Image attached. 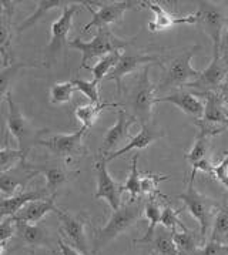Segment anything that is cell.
Returning <instances> with one entry per match:
<instances>
[{"label":"cell","instance_id":"cell-2","mask_svg":"<svg viewBox=\"0 0 228 255\" xmlns=\"http://www.w3.org/2000/svg\"><path fill=\"white\" fill-rule=\"evenodd\" d=\"M133 39L125 40L120 39L114 34L109 27L97 29V33L90 41H84L82 39H73L69 41V47L76 49L82 53V64L80 69H89V63L96 59H102L104 56L113 53V51H121L128 44H131Z\"/></svg>","mask_w":228,"mask_h":255},{"label":"cell","instance_id":"cell-37","mask_svg":"<svg viewBox=\"0 0 228 255\" xmlns=\"http://www.w3.org/2000/svg\"><path fill=\"white\" fill-rule=\"evenodd\" d=\"M21 160H27V153H23L20 150H11L9 147H4L0 150V173H4L13 168L14 165L20 163Z\"/></svg>","mask_w":228,"mask_h":255},{"label":"cell","instance_id":"cell-13","mask_svg":"<svg viewBox=\"0 0 228 255\" xmlns=\"http://www.w3.org/2000/svg\"><path fill=\"white\" fill-rule=\"evenodd\" d=\"M56 215L60 220V233L66 237V244L73 247L74 250H77L79 253L83 255L90 254L89 244H87V238H86V220L82 215H70L69 213L63 211L59 208V211Z\"/></svg>","mask_w":228,"mask_h":255},{"label":"cell","instance_id":"cell-11","mask_svg":"<svg viewBox=\"0 0 228 255\" xmlns=\"http://www.w3.org/2000/svg\"><path fill=\"white\" fill-rule=\"evenodd\" d=\"M194 14L197 17V24L211 39L213 46H220L223 30L228 24V14L213 1H198V10Z\"/></svg>","mask_w":228,"mask_h":255},{"label":"cell","instance_id":"cell-49","mask_svg":"<svg viewBox=\"0 0 228 255\" xmlns=\"http://www.w3.org/2000/svg\"><path fill=\"white\" fill-rule=\"evenodd\" d=\"M52 255H57V253H56V251H53V253H52Z\"/></svg>","mask_w":228,"mask_h":255},{"label":"cell","instance_id":"cell-25","mask_svg":"<svg viewBox=\"0 0 228 255\" xmlns=\"http://www.w3.org/2000/svg\"><path fill=\"white\" fill-rule=\"evenodd\" d=\"M72 3L74 1H69V0H40V1H37L36 4V10L31 13L29 17H26L24 20L21 21L20 24H19V27H17V33L20 34L23 31H26L27 29H30L33 27L36 23H39V21L42 20L43 17L49 13L53 9H64V7H67V6H70Z\"/></svg>","mask_w":228,"mask_h":255},{"label":"cell","instance_id":"cell-20","mask_svg":"<svg viewBox=\"0 0 228 255\" xmlns=\"http://www.w3.org/2000/svg\"><path fill=\"white\" fill-rule=\"evenodd\" d=\"M156 103H171L183 113L194 117L196 120L201 119L204 114V104L198 99V96L184 90H177L164 97H157Z\"/></svg>","mask_w":228,"mask_h":255},{"label":"cell","instance_id":"cell-39","mask_svg":"<svg viewBox=\"0 0 228 255\" xmlns=\"http://www.w3.org/2000/svg\"><path fill=\"white\" fill-rule=\"evenodd\" d=\"M184 210V207L178 208V210H173L171 207H164L163 208V213H161V224L166 227L167 230H177V228H181V231H187L186 225L183 224L178 218V215L181 214V211Z\"/></svg>","mask_w":228,"mask_h":255},{"label":"cell","instance_id":"cell-38","mask_svg":"<svg viewBox=\"0 0 228 255\" xmlns=\"http://www.w3.org/2000/svg\"><path fill=\"white\" fill-rule=\"evenodd\" d=\"M76 90L82 92L90 100V103H102L100 102V93H99V84L100 83L92 80V82H87V80H82V79H73L72 80Z\"/></svg>","mask_w":228,"mask_h":255},{"label":"cell","instance_id":"cell-6","mask_svg":"<svg viewBox=\"0 0 228 255\" xmlns=\"http://www.w3.org/2000/svg\"><path fill=\"white\" fill-rule=\"evenodd\" d=\"M7 106H9V113H7V119H6V124H7V134L13 135L17 141V145L23 153L30 151L33 145H37L39 141L42 140V135L44 134V130H37L30 120H27L24 117V114L21 113L20 106L11 100V96L7 99Z\"/></svg>","mask_w":228,"mask_h":255},{"label":"cell","instance_id":"cell-22","mask_svg":"<svg viewBox=\"0 0 228 255\" xmlns=\"http://www.w3.org/2000/svg\"><path fill=\"white\" fill-rule=\"evenodd\" d=\"M163 135H164V134L161 133L160 130L153 128L150 124H143L140 133L137 134V135H134V137H131L130 141L125 144L124 147L115 150V151L110 153L109 155H104V158H106V161L109 163V161H112V160L117 158V157L124 155V154H127L128 151H131V150H143L145 147H148L150 144L154 143L156 140L161 138Z\"/></svg>","mask_w":228,"mask_h":255},{"label":"cell","instance_id":"cell-23","mask_svg":"<svg viewBox=\"0 0 228 255\" xmlns=\"http://www.w3.org/2000/svg\"><path fill=\"white\" fill-rule=\"evenodd\" d=\"M16 223V237L27 247H47L52 248L50 233L46 227L40 224H29V223Z\"/></svg>","mask_w":228,"mask_h":255},{"label":"cell","instance_id":"cell-50","mask_svg":"<svg viewBox=\"0 0 228 255\" xmlns=\"http://www.w3.org/2000/svg\"><path fill=\"white\" fill-rule=\"evenodd\" d=\"M150 255H160V254H157V253H153V254H150Z\"/></svg>","mask_w":228,"mask_h":255},{"label":"cell","instance_id":"cell-40","mask_svg":"<svg viewBox=\"0 0 228 255\" xmlns=\"http://www.w3.org/2000/svg\"><path fill=\"white\" fill-rule=\"evenodd\" d=\"M168 177L161 175H153V174H144L141 175V194H147L150 197L160 195L158 193V183L167 180Z\"/></svg>","mask_w":228,"mask_h":255},{"label":"cell","instance_id":"cell-10","mask_svg":"<svg viewBox=\"0 0 228 255\" xmlns=\"http://www.w3.org/2000/svg\"><path fill=\"white\" fill-rule=\"evenodd\" d=\"M228 77V67L223 63L220 57V46H213V60L206 70H203L200 77L194 82L188 83L184 87L196 90V94L204 93H218L220 87L224 86V82Z\"/></svg>","mask_w":228,"mask_h":255},{"label":"cell","instance_id":"cell-42","mask_svg":"<svg viewBox=\"0 0 228 255\" xmlns=\"http://www.w3.org/2000/svg\"><path fill=\"white\" fill-rule=\"evenodd\" d=\"M16 235V223L13 217L0 221V243H7L11 237Z\"/></svg>","mask_w":228,"mask_h":255},{"label":"cell","instance_id":"cell-33","mask_svg":"<svg viewBox=\"0 0 228 255\" xmlns=\"http://www.w3.org/2000/svg\"><path fill=\"white\" fill-rule=\"evenodd\" d=\"M121 54H123V51H113V53L102 57L100 60L94 64L93 67H90L89 70H92V73H93V80L99 83L104 80L112 73L114 67L117 66Z\"/></svg>","mask_w":228,"mask_h":255},{"label":"cell","instance_id":"cell-16","mask_svg":"<svg viewBox=\"0 0 228 255\" xmlns=\"http://www.w3.org/2000/svg\"><path fill=\"white\" fill-rule=\"evenodd\" d=\"M135 123V119L125 112L124 109H120L117 112V122L113 127L107 130L103 138V155H109L112 150L123 145L130 141V127Z\"/></svg>","mask_w":228,"mask_h":255},{"label":"cell","instance_id":"cell-27","mask_svg":"<svg viewBox=\"0 0 228 255\" xmlns=\"http://www.w3.org/2000/svg\"><path fill=\"white\" fill-rule=\"evenodd\" d=\"M109 107H120V104H117V103H97V104L87 103V104L76 107L74 116L79 120V123L82 124V127L90 128L96 123V120L99 119L100 113L103 112L104 109H109Z\"/></svg>","mask_w":228,"mask_h":255},{"label":"cell","instance_id":"cell-28","mask_svg":"<svg viewBox=\"0 0 228 255\" xmlns=\"http://www.w3.org/2000/svg\"><path fill=\"white\" fill-rule=\"evenodd\" d=\"M210 241L228 244V203H224L221 207H218L211 225Z\"/></svg>","mask_w":228,"mask_h":255},{"label":"cell","instance_id":"cell-8","mask_svg":"<svg viewBox=\"0 0 228 255\" xmlns=\"http://www.w3.org/2000/svg\"><path fill=\"white\" fill-rule=\"evenodd\" d=\"M84 1H74L70 6L64 7L62 11V16L57 20L53 21L52 29H50V41L44 49L46 60L49 64H52L56 60L57 53H60L69 46V33L72 30L73 17L80 7L83 6Z\"/></svg>","mask_w":228,"mask_h":255},{"label":"cell","instance_id":"cell-15","mask_svg":"<svg viewBox=\"0 0 228 255\" xmlns=\"http://www.w3.org/2000/svg\"><path fill=\"white\" fill-rule=\"evenodd\" d=\"M96 177H97V190L94 198H104L109 205L113 208V211L121 207V185L114 181L107 170V161L102 155V158L96 163Z\"/></svg>","mask_w":228,"mask_h":255},{"label":"cell","instance_id":"cell-1","mask_svg":"<svg viewBox=\"0 0 228 255\" xmlns=\"http://www.w3.org/2000/svg\"><path fill=\"white\" fill-rule=\"evenodd\" d=\"M144 205L145 201L140 197L137 200H130L127 204H121L118 210L113 211L107 224L94 235L93 253L100 251L110 241H113L114 238L131 228L141 217V213L144 211Z\"/></svg>","mask_w":228,"mask_h":255},{"label":"cell","instance_id":"cell-31","mask_svg":"<svg viewBox=\"0 0 228 255\" xmlns=\"http://www.w3.org/2000/svg\"><path fill=\"white\" fill-rule=\"evenodd\" d=\"M121 193H128L130 200H137L141 197V174L138 173V154L131 158V170L124 184H121Z\"/></svg>","mask_w":228,"mask_h":255},{"label":"cell","instance_id":"cell-26","mask_svg":"<svg viewBox=\"0 0 228 255\" xmlns=\"http://www.w3.org/2000/svg\"><path fill=\"white\" fill-rule=\"evenodd\" d=\"M161 213H163V208H161L160 203L157 201L156 197H148L144 205V214L148 220V225H147L144 237H141L135 243H140V244H145V243L150 244L151 243V240L156 235L154 233H156L157 225L161 221Z\"/></svg>","mask_w":228,"mask_h":255},{"label":"cell","instance_id":"cell-35","mask_svg":"<svg viewBox=\"0 0 228 255\" xmlns=\"http://www.w3.org/2000/svg\"><path fill=\"white\" fill-rule=\"evenodd\" d=\"M208 154H210L208 137H206L204 134L198 133L196 135V141L193 144L191 150L186 154V160L191 165H194L196 163H200V161L208 158Z\"/></svg>","mask_w":228,"mask_h":255},{"label":"cell","instance_id":"cell-9","mask_svg":"<svg viewBox=\"0 0 228 255\" xmlns=\"http://www.w3.org/2000/svg\"><path fill=\"white\" fill-rule=\"evenodd\" d=\"M87 130L89 128H86V127H80V130L72 134H56L49 138H42L37 145L46 147L56 157L69 163L73 158L80 157L84 153L83 138Z\"/></svg>","mask_w":228,"mask_h":255},{"label":"cell","instance_id":"cell-47","mask_svg":"<svg viewBox=\"0 0 228 255\" xmlns=\"http://www.w3.org/2000/svg\"><path fill=\"white\" fill-rule=\"evenodd\" d=\"M221 96H223V100H224V102H226V104L228 106V92H224L223 94H221Z\"/></svg>","mask_w":228,"mask_h":255},{"label":"cell","instance_id":"cell-48","mask_svg":"<svg viewBox=\"0 0 228 255\" xmlns=\"http://www.w3.org/2000/svg\"><path fill=\"white\" fill-rule=\"evenodd\" d=\"M224 155H226V157H227V158H228V151H226V153H224Z\"/></svg>","mask_w":228,"mask_h":255},{"label":"cell","instance_id":"cell-7","mask_svg":"<svg viewBox=\"0 0 228 255\" xmlns=\"http://www.w3.org/2000/svg\"><path fill=\"white\" fill-rule=\"evenodd\" d=\"M196 96L206 97L204 114L194 123L197 126L198 133L204 134L208 138L223 133L228 127V106L223 100V96L213 92Z\"/></svg>","mask_w":228,"mask_h":255},{"label":"cell","instance_id":"cell-32","mask_svg":"<svg viewBox=\"0 0 228 255\" xmlns=\"http://www.w3.org/2000/svg\"><path fill=\"white\" fill-rule=\"evenodd\" d=\"M11 17L0 11V54L3 59V64H10L11 50V34H10Z\"/></svg>","mask_w":228,"mask_h":255},{"label":"cell","instance_id":"cell-17","mask_svg":"<svg viewBox=\"0 0 228 255\" xmlns=\"http://www.w3.org/2000/svg\"><path fill=\"white\" fill-rule=\"evenodd\" d=\"M153 63H158V57L157 56L123 53L121 57H120V60L117 63V66L114 67L112 73L104 80H113V82H115V84H117V92L121 93L123 79H124L127 74L134 73L141 66L145 67L147 64H153Z\"/></svg>","mask_w":228,"mask_h":255},{"label":"cell","instance_id":"cell-46","mask_svg":"<svg viewBox=\"0 0 228 255\" xmlns=\"http://www.w3.org/2000/svg\"><path fill=\"white\" fill-rule=\"evenodd\" d=\"M9 251L7 243H0V255H6Z\"/></svg>","mask_w":228,"mask_h":255},{"label":"cell","instance_id":"cell-34","mask_svg":"<svg viewBox=\"0 0 228 255\" xmlns=\"http://www.w3.org/2000/svg\"><path fill=\"white\" fill-rule=\"evenodd\" d=\"M150 244L154 247L157 254L160 255H178L176 243L173 238L171 230H163L158 234L154 235Z\"/></svg>","mask_w":228,"mask_h":255},{"label":"cell","instance_id":"cell-21","mask_svg":"<svg viewBox=\"0 0 228 255\" xmlns=\"http://www.w3.org/2000/svg\"><path fill=\"white\" fill-rule=\"evenodd\" d=\"M50 197L47 190H36V191H21L13 197H4L0 198V221L4 218H9L16 215L24 205L34 200H43Z\"/></svg>","mask_w":228,"mask_h":255},{"label":"cell","instance_id":"cell-12","mask_svg":"<svg viewBox=\"0 0 228 255\" xmlns=\"http://www.w3.org/2000/svg\"><path fill=\"white\" fill-rule=\"evenodd\" d=\"M90 1H84V6L92 13V20L84 26L82 31L86 33L90 29H102V27H109L112 23H118L123 20V16L127 10L135 9V6H141V1H131V0H124V1H114V3H104L99 7V10H93L90 6Z\"/></svg>","mask_w":228,"mask_h":255},{"label":"cell","instance_id":"cell-41","mask_svg":"<svg viewBox=\"0 0 228 255\" xmlns=\"http://www.w3.org/2000/svg\"><path fill=\"white\" fill-rule=\"evenodd\" d=\"M228 244H220V243H213L207 241L204 245L200 247L197 255H227Z\"/></svg>","mask_w":228,"mask_h":255},{"label":"cell","instance_id":"cell-43","mask_svg":"<svg viewBox=\"0 0 228 255\" xmlns=\"http://www.w3.org/2000/svg\"><path fill=\"white\" fill-rule=\"evenodd\" d=\"M213 175L217 178L220 183L226 187V190L228 191V158L224 155V160L217 165H214L213 168Z\"/></svg>","mask_w":228,"mask_h":255},{"label":"cell","instance_id":"cell-3","mask_svg":"<svg viewBox=\"0 0 228 255\" xmlns=\"http://www.w3.org/2000/svg\"><path fill=\"white\" fill-rule=\"evenodd\" d=\"M150 67L147 64L140 73L135 86L131 89L127 100V107L130 110V116L143 124H150L153 119V106L156 104L157 86L150 80Z\"/></svg>","mask_w":228,"mask_h":255},{"label":"cell","instance_id":"cell-5","mask_svg":"<svg viewBox=\"0 0 228 255\" xmlns=\"http://www.w3.org/2000/svg\"><path fill=\"white\" fill-rule=\"evenodd\" d=\"M198 50H200V46L188 47L181 54H178L176 59L170 61L164 76L161 77L160 83L157 84V89L161 92H167L171 89L184 87L188 83L197 80L201 72L196 70L191 66V59L196 54V51Z\"/></svg>","mask_w":228,"mask_h":255},{"label":"cell","instance_id":"cell-36","mask_svg":"<svg viewBox=\"0 0 228 255\" xmlns=\"http://www.w3.org/2000/svg\"><path fill=\"white\" fill-rule=\"evenodd\" d=\"M74 90H76V87L72 80L54 83L50 89V102L53 104H66L72 100Z\"/></svg>","mask_w":228,"mask_h":255},{"label":"cell","instance_id":"cell-29","mask_svg":"<svg viewBox=\"0 0 228 255\" xmlns=\"http://www.w3.org/2000/svg\"><path fill=\"white\" fill-rule=\"evenodd\" d=\"M173 231V238L177 247L178 255H197L198 250L201 247V241H198L197 234L194 231H181L178 233L177 230Z\"/></svg>","mask_w":228,"mask_h":255},{"label":"cell","instance_id":"cell-44","mask_svg":"<svg viewBox=\"0 0 228 255\" xmlns=\"http://www.w3.org/2000/svg\"><path fill=\"white\" fill-rule=\"evenodd\" d=\"M220 57L223 63L228 67V24L226 27V31L223 33L221 43H220Z\"/></svg>","mask_w":228,"mask_h":255},{"label":"cell","instance_id":"cell-4","mask_svg":"<svg viewBox=\"0 0 228 255\" xmlns=\"http://www.w3.org/2000/svg\"><path fill=\"white\" fill-rule=\"evenodd\" d=\"M178 200L184 203V208L193 215L200 224V241L204 245L207 243V234L213 225L217 213V203L207 195L201 194L194 187V181H188L186 191L177 195Z\"/></svg>","mask_w":228,"mask_h":255},{"label":"cell","instance_id":"cell-14","mask_svg":"<svg viewBox=\"0 0 228 255\" xmlns=\"http://www.w3.org/2000/svg\"><path fill=\"white\" fill-rule=\"evenodd\" d=\"M37 175L39 171L34 170L33 164L27 160H21L13 168L0 173V193L4 197H13L17 194L19 188H24Z\"/></svg>","mask_w":228,"mask_h":255},{"label":"cell","instance_id":"cell-19","mask_svg":"<svg viewBox=\"0 0 228 255\" xmlns=\"http://www.w3.org/2000/svg\"><path fill=\"white\" fill-rule=\"evenodd\" d=\"M56 195H50L43 200H34L30 201L21 208L16 215H13L14 221L29 223V224H37L43 217L49 213H57L59 208L56 205Z\"/></svg>","mask_w":228,"mask_h":255},{"label":"cell","instance_id":"cell-30","mask_svg":"<svg viewBox=\"0 0 228 255\" xmlns=\"http://www.w3.org/2000/svg\"><path fill=\"white\" fill-rule=\"evenodd\" d=\"M30 64L27 63H10L9 66H4L0 69V103L3 99H7L10 96V87L14 79L21 69L29 67Z\"/></svg>","mask_w":228,"mask_h":255},{"label":"cell","instance_id":"cell-45","mask_svg":"<svg viewBox=\"0 0 228 255\" xmlns=\"http://www.w3.org/2000/svg\"><path fill=\"white\" fill-rule=\"evenodd\" d=\"M57 244H59V247H60L62 255H83L82 253H79L77 250H74L73 247H70L69 244H66L62 237H59V238H57Z\"/></svg>","mask_w":228,"mask_h":255},{"label":"cell","instance_id":"cell-18","mask_svg":"<svg viewBox=\"0 0 228 255\" xmlns=\"http://www.w3.org/2000/svg\"><path fill=\"white\" fill-rule=\"evenodd\" d=\"M141 6L147 7L154 13V20L148 23L150 31H160L171 29L178 24H197L196 14H187V16H174L171 13L160 6L156 1H141Z\"/></svg>","mask_w":228,"mask_h":255},{"label":"cell","instance_id":"cell-24","mask_svg":"<svg viewBox=\"0 0 228 255\" xmlns=\"http://www.w3.org/2000/svg\"><path fill=\"white\" fill-rule=\"evenodd\" d=\"M34 170H37L39 174H43L46 178V190L49 195H56L57 190L66 184L73 175L77 173L67 171L60 164H33Z\"/></svg>","mask_w":228,"mask_h":255}]
</instances>
